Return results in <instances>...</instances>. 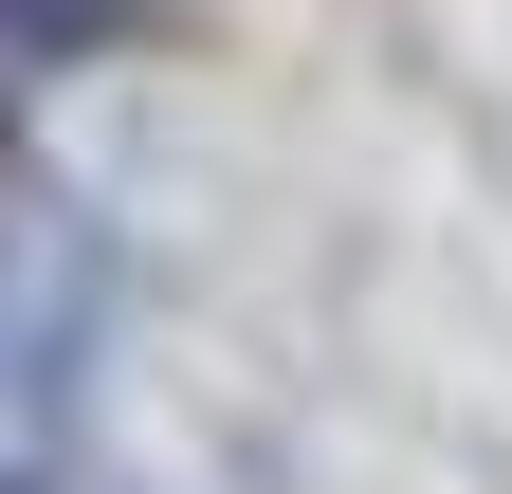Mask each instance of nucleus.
<instances>
[{
  "label": "nucleus",
  "mask_w": 512,
  "mask_h": 494,
  "mask_svg": "<svg viewBox=\"0 0 512 494\" xmlns=\"http://www.w3.org/2000/svg\"><path fill=\"white\" fill-rule=\"evenodd\" d=\"M128 19H147V0H0V74H55V55H92Z\"/></svg>",
  "instance_id": "f257e3e1"
}]
</instances>
